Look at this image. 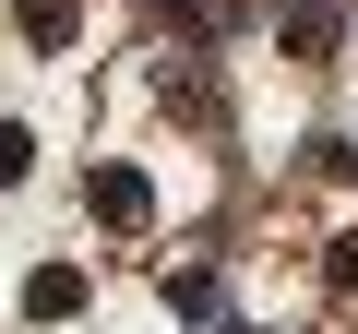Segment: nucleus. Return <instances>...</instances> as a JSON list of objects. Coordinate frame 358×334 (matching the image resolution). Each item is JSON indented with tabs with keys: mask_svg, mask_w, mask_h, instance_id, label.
Here are the masks:
<instances>
[{
	"mask_svg": "<svg viewBox=\"0 0 358 334\" xmlns=\"http://www.w3.org/2000/svg\"><path fill=\"white\" fill-rule=\"evenodd\" d=\"M24 310H36V322H72V310H84V263H36V275H24Z\"/></svg>",
	"mask_w": 358,
	"mask_h": 334,
	"instance_id": "obj_1",
	"label": "nucleus"
},
{
	"mask_svg": "<svg viewBox=\"0 0 358 334\" xmlns=\"http://www.w3.org/2000/svg\"><path fill=\"white\" fill-rule=\"evenodd\" d=\"M96 215H108V227H143V215H155L143 167H96Z\"/></svg>",
	"mask_w": 358,
	"mask_h": 334,
	"instance_id": "obj_2",
	"label": "nucleus"
},
{
	"mask_svg": "<svg viewBox=\"0 0 358 334\" xmlns=\"http://www.w3.org/2000/svg\"><path fill=\"white\" fill-rule=\"evenodd\" d=\"M72 24H84V0H24V36L36 48H72Z\"/></svg>",
	"mask_w": 358,
	"mask_h": 334,
	"instance_id": "obj_3",
	"label": "nucleus"
},
{
	"mask_svg": "<svg viewBox=\"0 0 358 334\" xmlns=\"http://www.w3.org/2000/svg\"><path fill=\"white\" fill-rule=\"evenodd\" d=\"M24 167H36V131H24V119H0V191H13Z\"/></svg>",
	"mask_w": 358,
	"mask_h": 334,
	"instance_id": "obj_4",
	"label": "nucleus"
},
{
	"mask_svg": "<svg viewBox=\"0 0 358 334\" xmlns=\"http://www.w3.org/2000/svg\"><path fill=\"white\" fill-rule=\"evenodd\" d=\"M334 286H358V239H334Z\"/></svg>",
	"mask_w": 358,
	"mask_h": 334,
	"instance_id": "obj_5",
	"label": "nucleus"
}]
</instances>
